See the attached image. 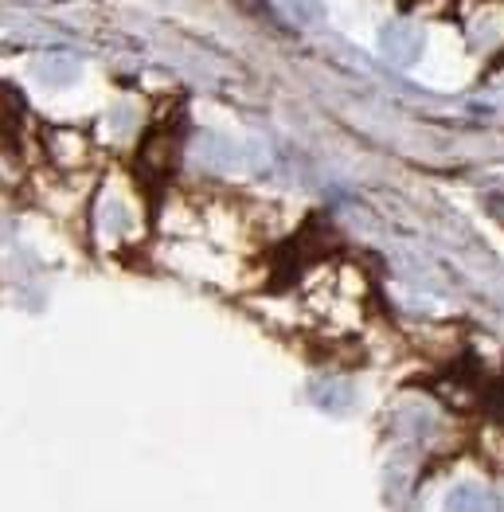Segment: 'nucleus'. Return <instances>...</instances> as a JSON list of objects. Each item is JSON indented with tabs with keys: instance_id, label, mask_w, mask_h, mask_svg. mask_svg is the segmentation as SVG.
Returning <instances> with one entry per match:
<instances>
[{
	"instance_id": "nucleus-1",
	"label": "nucleus",
	"mask_w": 504,
	"mask_h": 512,
	"mask_svg": "<svg viewBox=\"0 0 504 512\" xmlns=\"http://www.w3.org/2000/svg\"><path fill=\"white\" fill-rule=\"evenodd\" d=\"M422 47H426V36L411 20H391V24L379 28V51L391 63H419Z\"/></svg>"
},
{
	"instance_id": "nucleus-2",
	"label": "nucleus",
	"mask_w": 504,
	"mask_h": 512,
	"mask_svg": "<svg viewBox=\"0 0 504 512\" xmlns=\"http://www.w3.org/2000/svg\"><path fill=\"white\" fill-rule=\"evenodd\" d=\"M36 75H40L43 83L63 86V83H71V79L79 75V63H71V59H47V63H40V67H36Z\"/></svg>"
}]
</instances>
